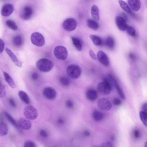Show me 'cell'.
I'll return each instance as SVG.
<instances>
[{"label": "cell", "instance_id": "cell-49", "mask_svg": "<svg viewBox=\"0 0 147 147\" xmlns=\"http://www.w3.org/2000/svg\"><path fill=\"white\" fill-rule=\"evenodd\" d=\"M144 146L145 147H147V142H146Z\"/></svg>", "mask_w": 147, "mask_h": 147}, {"label": "cell", "instance_id": "cell-44", "mask_svg": "<svg viewBox=\"0 0 147 147\" xmlns=\"http://www.w3.org/2000/svg\"><path fill=\"white\" fill-rule=\"evenodd\" d=\"M134 135L135 138H138L140 136V133L138 129H135L134 130L133 133Z\"/></svg>", "mask_w": 147, "mask_h": 147}, {"label": "cell", "instance_id": "cell-42", "mask_svg": "<svg viewBox=\"0 0 147 147\" xmlns=\"http://www.w3.org/2000/svg\"><path fill=\"white\" fill-rule=\"evenodd\" d=\"M9 102L10 104L13 107H16V103L12 98H10L9 99Z\"/></svg>", "mask_w": 147, "mask_h": 147}, {"label": "cell", "instance_id": "cell-19", "mask_svg": "<svg viewBox=\"0 0 147 147\" xmlns=\"http://www.w3.org/2000/svg\"><path fill=\"white\" fill-rule=\"evenodd\" d=\"M86 96L87 98L89 100L91 101H94L97 98V93L94 89H89L87 91L86 93Z\"/></svg>", "mask_w": 147, "mask_h": 147}, {"label": "cell", "instance_id": "cell-27", "mask_svg": "<svg viewBox=\"0 0 147 147\" xmlns=\"http://www.w3.org/2000/svg\"><path fill=\"white\" fill-rule=\"evenodd\" d=\"M114 79L113 81V84L115 88L117 91L120 96V97L123 99H125V96L123 91L117 83L116 81Z\"/></svg>", "mask_w": 147, "mask_h": 147}, {"label": "cell", "instance_id": "cell-4", "mask_svg": "<svg viewBox=\"0 0 147 147\" xmlns=\"http://www.w3.org/2000/svg\"><path fill=\"white\" fill-rule=\"evenodd\" d=\"M30 40L33 45L37 47H42L45 44L44 37L41 34L38 32H33L31 34Z\"/></svg>", "mask_w": 147, "mask_h": 147}, {"label": "cell", "instance_id": "cell-47", "mask_svg": "<svg viewBox=\"0 0 147 147\" xmlns=\"http://www.w3.org/2000/svg\"><path fill=\"white\" fill-rule=\"evenodd\" d=\"M57 122L59 123L60 124H62L64 123V120L61 118L57 120Z\"/></svg>", "mask_w": 147, "mask_h": 147}, {"label": "cell", "instance_id": "cell-32", "mask_svg": "<svg viewBox=\"0 0 147 147\" xmlns=\"http://www.w3.org/2000/svg\"><path fill=\"white\" fill-rule=\"evenodd\" d=\"M59 81L62 85L64 86H68L70 84L69 80L64 76L60 77L59 79Z\"/></svg>", "mask_w": 147, "mask_h": 147}, {"label": "cell", "instance_id": "cell-13", "mask_svg": "<svg viewBox=\"0 0 147 147\" xmlns=\"http://www.w3.org/2000/svg\"><path fill=\"white\" fill-rule=\"evenodd\" d=\"M97 58L99 62L104 65L107 66L109 65V60L106 54L102 51H99L97 54Z\"/></svg>", "mask_w": 147, "mask_h": 147}, {"label": "cell", "instance_id": "cell-48", "mask_svg": "<svg viewBox=\"0 0 147 147\" xmlns=\"http://www.w3.org/2000/svg\"><path fill=\"white\" fill-rule=\"evenodd\" d=\"M84 134L86 136H88L90 135V132L88 131H86L84 132Z\"/></svg>", "mask_w": 147, "mask_h": 147}, {"label": "cell", "instance_id": "cell-5", "mask_svg": "<svg viewBox=\"0 0 147 147\" xmlns=\"http://www.w3.org/2000/svg\"><path fill=\"white\" fill-rule=\"evenodd\" d=\"M23 113L26 118L30 120L36 119L38 116L37 110L32 106H27L23 111Z\"/></svg>", "mask_w": 147, "mask_h": 147}, {"label": "cell", "instance_id": "cell-30", "mask_svg": "<svg viewBox=\"0 0 147 147\" xmlns=\"http://www.w3.org/2000/svg\"><path fill=\"white\" fill-rule=\"evenodd\" d=\"M92 117L96 121H99L102 119L103 117V115L101 112L95 111L93 113Z\"/></svg>", "mask_w": 147, "mask_h": 147}, {"label": "cell", "instance_id": "cell-46", "mask_svg": "<svg viewBox=\"0 0 147 147\" xmlns=\"http://www.w3.org/2000/svg\"><path fill=\"white\" fill-rule=\"evenodd\" d=\"M142 111L147 114V103L144 104L142 106Z\"/></svg>", "mask_w": 147, "mask_h": 147}, {"label": "cell", "instance_id": "cell-36", "mask_svg": "<svg viewBox=\"0 0 147 147\" xmlns=\"http://www.w3.org/2000/svg\"><path fill=\"white\" fill-rule=\"evenodd\" d=\"M25 147H36V144L33 141L31 140L27 141L24 144Z\"/></svg>", "mask_w": 147, "mask_h": 147}, {"label": "cell", "instance_id": "cell-25", "mask_svg": "<svg viewBox=\"0 0 147 147\" xmlns=\"http://www.w3.org/2000/svg\"><path fill=\"white\" fill-rule=\"evenodd\" d=\"M8 132V128L7 124L4 122H1L0 124V135L4 136L7 135Z\"/></svg>", "mask_w": 147, "mask_h": 147}, {"label": "cell", "instance_id": "cell-16", "mask_svg": "<svg viewBox=\"0 0 147 147\" xmlns=\"http://www.w3.org/2000/svg\"><path fill=\"white\" fill-rule=\"evenodd\" d=\"M128 3L130 8L134 11H138L141 7L140 0H128Z\"/></svg>", "mask_w": 147, "mask_h": 147}, {"label": "cell", "instance_id": "cell-22", "mask_svg": "<svg viewBox=\"0 0 147 147\" xmlns=\"http://www.w3.org/2000/svg\"><path fill=\"white\" fill-rule=\"evenodd\" d=\"M21 100L25 103L28 104L30 102V98L28 94L24 91L20 90L18 93Z\"/></svg>", "mask_w": 147, "mask_h": 147}, {"label": "cell", "instance_id": "cell-21", "mask_svg": "<svg viewBox=\"0 0 147 147\" xmlns=\"http://www.w3.org/2000/svg\"><path fill=\"white\" fill-rule=\"evenodd\" d=\"M87 26L90 28L94 30H97L99 28V24L96 21L94 20L89 19L87 21Z\"/></svg>", "mask_w": 147, "mask_h": 147}, {"label": "cell", "instance_id": "cell-26", "mask_svg": "<svg viewBox=\"0 0 147 147\" xmlns=\"http://www.w3.org/2000/svg\"><path fill=\"white\" fill-rule=\"evenodd\" d=\"M71 40L73 44L78 51H81L82 49V45L81 41L78 38L74 37H72Z\"/></svg>", "mask_w": 147, "mask_h": 147}, {"label": "cell", "instance_id": "cell-20", "mask_svg": "<svg viewBox=\"0 0 147 147\" xmlns=\"http://www.w3.org/2000/svg\"><path fill=\"white\" fill-rule=\"evenodd\" d=\"M3 75L6 82L12 88H14L16 87L15 83L10 76L5 71H3Z\"/></svg>", "mask_w": 147, "mask_h": 147}, {"label": "cell", "instance_id": "cell-45", "mask_svg": "<svg viewBox=\"0 0 147 147\" xmlns=\"http://www.w3.org/2000/svg\"><path fill=\"white\" fill-rule=\"evenodd\" d=\"M31 78L34 80H37L38 78V74L36 72H33L31 75Z\"/></svg>", "mask_w": 147, "mask_h": 147}, {"label": "cell", "instance_id": "cell-18", "mask_svg": "<svg viewBox=\"0 0 147 147\" xmlns=\"http://www.w3.org/2000/svg\"><path fill=\"white\" fill-rule=\"evenodd\" d=\"M91 14L92 18L96 21L100 19L99 11L98 7L95 5L92 6L91 8Z\"/></svg>", "mask_w": 147, "mask_h": 147}, {"label": "cell", "instance_id": "cell-34", "mask_svg": "<svg viewBox=\"0 0 147 147\" xmlns=\"http://www.w3.org/2000/svg\"><path fill=\"white\" fill-rule=\"evenodd\" d=\"M125 30L129 35L132 36H135L136 35V32L135 29L129 25H127Z\"/></svg>", "mask_w": 147, "mask_h": 147}, {"label": "cell", "instance_id": "cell-29", "mask_svg": "<svg viewBox=\"0 0 147 147\" xmlns=\"http://www.w3.org/2000/svg\"><path fill=\"white\" fill-rule=\"evenodd\" d=\"M115 41L113 38L111 36L108 37L105 42V45L110 49H113L115 46Z\"/></svg>", "mask_w": 147, "mask_h": 147}, {"label": "cell", "instance_id": "cell-8", "mask_svg": "<svg viewBox=\"0 0 147 147\" xmlns=\"http://www.w3.org/2000/svg\"><path fill=\"white\" fill-rule=\"evenodd\" d=\"M97 105L100 109L105 111L109 110L112 107L110 102L105 98H101L99 99L97 102Z\"/></svg>", "mask_w": 147, "mask_h": 147}, {"label": "cell", "instance_id": "cell-3", "mask_svg": "<svg viewBox=\"0 0 147 147\" xmlns=\"http://www.w3.org/2000/svg\"><path fill=\"white\" fill-rule=\"evenodd\" d=\"M81 69L78 65L71 64L67 68L66 72L68 75L71 78L73 79L78 78L81 73Z\"/></svg>", "mask_w": 147, "mask_h": 147}, {"label": "cell", "instance_id": "cell-15", "mask_svg": "<svg viewBox=\"0 0 147 147\" xmlns=\"http://www.w3.org/2000/svg\"><path fill=\"white\" fill-rule=\"evenodd\" d=\"M5 51L11 60L17 66L20 67H22V62L18 59L16 56L10 49L6 48Z\"/></svg>", "mask_w": 147, "mask_h": 147}, {"label": "cell", "instance_id": "cell-7", "mask_svg": "<svg viewBox=\"0 0 147 147\" xmlns=\"http://www.w3.org/2000/svg\"><path fill=\"white\" fill-rule=\"evenodd\" d=\"M62 25L65 30L70 32L76 29L77 23L75 19L72 18H69L64 21Z\"/></svg>", "mask_w": 147, "mask_h": 147}, {"label": "cell", "instance_id": "cell-17", "mask_svg": "<svg viewBox=\"0 0 147 147\" xmlns=\"http://www.w3.org/2000/svg\"><path fill=\"white\" fill-rule=\"evenodd\" d=\"M119 3L121 8L125 11L129 13L132 16L136 18V15L133 12L128 5L122 0H119Z\"/></svg>", "mask_w": 147, "mask_h": 147}, {"label": "cell", "instance_id": "cell-12", "mask_svg": "<svg viewBox=\"0 0 147 147\" xmlns=\"http://www.w3.org/2000/svg\"><path fill=\"white\" fill-rule=\"evenodd\" d=\"M33 13V10L30 6H25L22 9L21 13V16L23 19L28 20L32 17Z\"/></svg>", "mask_w": 147, "mask_h": 147}, {"label": "cell", "instance_id": "cell-2", "mask_svg": "<svg viewBox=\"0 0 147 147\" xmlns=\"http://www.w3.org/2000/svg\"><path fill=\"white\" fill-rule=\"evenodd\" d=\"M97 89L98 92L102 94H108L112 90L111 84L107 79L104 78L103 81L98 84Z\"/></svg>", "mask_w": 147, "mask_h": 147}, {"label": "cell", "instance_id": "cell-24", "mask_svg": "<svg viewBox=\"0 0 147 147\" xmlns=\"http://www.w3.org/2000/svg\"><path fill=\"white\" fill-rule=\"evenodd\" d=\"M94 44L97 46H100L102 44V41L99 36L94 35H91L90 36Z\"/></svg>", "mask_w": 147, "mask_h": 147}, {"label": "cell", "instance_id": "cell-6", "mask_svg": "<svg viewBox=\"0 0 147 147\" xmlns=\"http://www.w3.org/2000/svg\"><path fill=\"white\" fill-rule=\"evenodd\" d=\"M54 54L55 57L58 59L64 60L67 57L68 52L65 47L62 46H58L55 48Z\"/></svg>", "mask_w": 147, "mask_h": 147}, {"label": "cell", "instance_id": "cell-9", "mask_svg": "<svg viewBox=\"0 0 147 147\" xmlns=\"http://www.w3.org/2000/svg\"><path fill=\"white\" fill-rule=\"evenodd\" d=\"M19 128L24 130H28L32 126V123L29 119L27 118H20L17 122Z\"/></svg>", "mask_w": 147, "mask_h": 147}, {"label": "cell", "instance_id": "cell-1", "mask_svg": "<svg viewBox=\"0 0 147 147\" xmlns=\"http://www.w3.org/2000/svg\"><path fill=\"white\" fill-rule=\"evenodd\" d=\"M36 66L40 71L47 72L52 69L53 67V64L48 59L42 58L37 61L36 63Z\"/></svg>", "mask_w": 147, "mask_h": 147}, {"label": "cell", "instance_id": "cell-11", "mask_svg": "<svg viewBox=\"0 0 147 147\" xmlns=\"http://www.w3.org/2000/svg\"><path fill=\"white\" fill-rule=\"evenodd\" d=\"M127 20L121 16H117L115 18V23L118 29L121 31L125 30L127 25Z\"/></svg>", "mask_w": 147, "mask_h": 147}, {"label": "cell", "instance_id": "cell-35", "mask_svg": "<svg viewBox=\"0 0 147 147\" xmlns=\"http://www.w3.org/2000/svg\"><path fill=\"white\" fill-rule=\"evenodd\" d=\"M6 95V90L5 86L1 84L0 88V97L3 98Z\"/></svg>", "mask_w": 147, "mask_h": 147}, {"label": "cell", "instance_id": "cell-31", "mask_svg": "<svg viewBox=\"0 0 147 147\" xmlns=\"http://www.w3.org/2000/svg\"><path fill=\"white\" fill-rule=\"evenodd\" d=\"M6 24L9 28L13 30H16L18 29V27L16 23L11 20H7Z\"/></svg>", "mask_w": 147, "mask_h": 147}, {"label": "cell", "instance_id": "cell-40", "mask_svg": "<svg viewBox=\"0 0 147 147\" xmlns=\"http://www.w3.org/2000/svg\"><path fill=\"white\" fill-rule=\"evenodd\" d=\"M66 105L69 108H71L73 106V103L70 100H68L66 102Z\"/></svg>", "mask_w": 147, "mask_h": 147}, {"label": "cell", "instance_id": "cell-14", "mask_svg": "<svg viewBox=\"0 0 147 147\" xmlns=\"http://www.w3.org/2000/svg\"><path fill=\"white\" fill-rule=\"evenodd\" d=\"M13 8L12 4L7 3L4 5L1 10V13L3 16L7 17L13 13Z\"/></svg>", "mask_w": 147, "mask_h": 147}, {"label": "cell", "instance_id": "cell-23", "mask_svg": "<svg viewBox=\"0 0 147 147\" xmlns=\"http://www.w3.org/2000/svg\"><path fill=\"white\" fill-rule=\"evenodd\" d=\"M24 40L22 37L20 35L15 36L13 39V43L17 47H21L23 44Z\"/></svg>", "mask_w": 147, "mask_h": 147}, {"label": "cell", "instance_id": "cell-33", "mask_svg": "<svg viewBox=\"0 0 147 147\" xmlns=\"http://www.w3.org/2000/svg\"><path fill=\"white\" fill-rule=\"evenodd\" d=\"M139 116L143 124L147 127V114L142 111L140 112Z\"/></svg>", "mask_w": 147, "mask_h": 147}, {"label": "cell", "instance_id": "cell-39", "mask_svg": "<svg viewBox=\"0 0 147 147\" xmlns=\"http://www.w3.org/2000/svg\"><path fill=\"white\" fill-rule=\"evenodd\" d=\"M113 103L115 105H119L121 104V101L119 98H115L113 100Z\"/></svg>", "mask_w": 147, "mask_h": 147}, {"label": "cell", "instance_id": "cell-37", "mask_svg": "<svg viewBox=\"0 0 147 147\" xmlns=\"http://www.w3.org/2000/svg\"><path fill=\"white\" fill-rule=\"evenodd\" d=\"M40 136L43 138H46L48 137L47 132L44 129H41L39 131Z\"/></svg>", "mask_w": 147, "mask_h": 147}, {"label": "cell", "instance_id": "cell-10", "mask_svg": "<svg viewBox=\"0 0 147 147\" xmlns=\"http://www.w3.org/2000/svg\"><path fill=\"white\" fill-rule=\"evenodd\" d=\"M44 96L49 100H52L54 99L56 96L57 92L53 88L47 87L45 88L43 91Z\"/></svg>", "mask_w": 147, "mask_h": 147}, {"label": "cell", "instance_id": "cell-38", "mask_svg": "<svg viewBox=\"0 0 147 147\" xmlns=\"http://www.w3.org/2000/svg\"><path fill=\"white\" fill-rule=\"evenodd\" d=\"M101 146L102 147H112L113 144L109 142L103 143L101 144Z\"/></svg>", "mask_w": 147, "mask_h": 147}, {"label": "cell", "instance_id": "cell-41", "mask_svg": "<svg viewBox=\"0 0 147 147\" xmlns=\"http://www.w3.org/2000/svg\"><path fill=\"white\" fill-rule=\"evenodd\" d=\"M4 46L5 44L4 41L1 39H0V53H1L3 52L4 48Z\"/></svg>", "mask_w": 147, "mask_h": 147}, {"label": "cell", "instance_id": "cell-43", "mask_svg": "<svg viewBox=\"0 0 147 147\" xmlns=\"http://www.w3.org/2000/svg\"><path fill=\"white\" fill-rule=\"evenodd\" d=\"M89 55L90 57L93 59L96 60L97 57L96 55L94 52L92 50H90L89 51Z\"/></svg>", "mask_w": 147, "mask_h": 147}, {"label": "cell", "instance_id": "cell-28", "mask_svg": "<svg viewBox=\"0 0 147 147\" xmlns=\"http://www.w3.org/2000/svg\"><path fill=\"white\" fill-rule=\"evenodd\" d=\"M4 115L8 121L12 125L16 127H18L17 122L16 121L15 119L10 115L7 112H4Z\"/></svg>", "mask_w": 147, "mask_h": 147}]
</instances>
